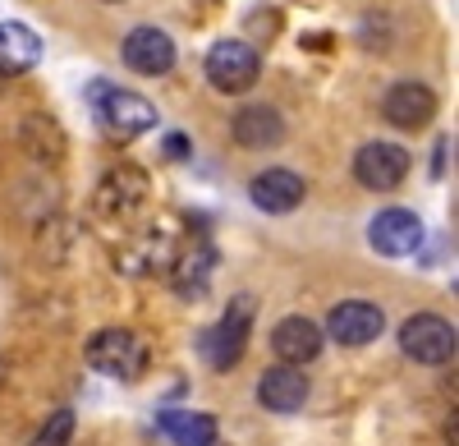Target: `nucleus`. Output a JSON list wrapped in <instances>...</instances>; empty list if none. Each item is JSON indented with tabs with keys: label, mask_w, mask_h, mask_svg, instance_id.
I'll list each match as a JSON object with an SVG mask.
<instances>
[{
	"label": "nucleus",
	"mask_w": 459,
	"mask_h": 446,
	"mask_svg": "<svg viewBox=\"0 0 459 446\" xmlns=\"http://www.w3.org/2000/svg\"><path fill=\"white\" fill-rule=\"evenodd\" d=\"M88 363L97 368V373H106V378L134 382V378H143V368H147V345L125 327H106V331H97V337L88 341Z\"/></svg>",
	"instance_id": "obj_1"
},
{
	"label": "nucleus",
	"mask_w": 459,
	"mask_h": 446,
	"mask_svg": "<svg viewBox=\"0 0 459 446\" xmlns=\"http://www.w3.org/2000/svg\"><path fill=\"white\" fill-rule=\"evenodd\" d=\"M248 327H253V300H235V304H230V313L198 337V350H203V359L216 368V373H225V368H235L244 359Z\"/></svg>",
	"instance_id": "obj_2"
},
{
	"label": "nucleus",
	"mask_w": 459,
	"mask_h": 446,
	"mask_svg": "<svg viewBox=\"0 0 459 446\" xmlns=\"http://www.w3.org/2000/svg\"><path fill=\"white\" fill-rule=\"evenodd\" d=\"M92 106H97L101 125L110 134H120V138H138V134H147L152 125H157V110H152L147 97L120 92V88H110V83H92Z\"/></svg>",
	"instance_id": "obj_3"
},
{
	"label": "nucleus",
	"mask_w": 459,
	"mask_h": 446,
	"mask_svg": "<svg viewBox=\"0 0 459 446\" xmlns=\"http://www.w3.org/2000/svg\"><path fill=\"white\" fill-rule=\"evenodd\" d=\"M257 74H262V60H257V51L248 42L225 37V42H216L207 51V79L221 92H248L257 83Z\"/></svg>",
	"instance_id": "obj_4"
},
{
	"label": "nucleus",
	"mask_w": 459,
	"mask_h": 446,
	"mask_svg": "<svg viewBox=\"0 0 459 446\" xmlns=\"http://www.w3.org/2000/svg\"><path fill=\"white\" fill-rule=\"evenodd\" d=\"M400 345L418 363H446V359H455V327L437 313H413L400 327Z\"/></svg>",
	"instance_id": "obj_5"
},
{
	"label": "nucleus",
	"mask_w": 459,
	"mask_h": 446,
	"mask_svg": "<svg viewBox=\"0 0 459 446\" xmlns=\"http://www.w3.org/2000/svg\"><path fill=\"white\" fill-rule=\"evenodd\" d=\"M354 175H359L363 189L391 194L395 184L409 175V153L400 143H368V147H359V157H354Z\"/></svg>",
	"instance_id": "obj_6"
},
{
	"label": "nucleus",
	"mask_w": 459,
	"mask_h": 446,
	"mask_svg": "<svg viewBox=\"0 0 459 446\" xmlns=\"http://www.w3.org/2000/svg\"><path fill=\"white\" fill-rule=\"evenodd\" d=\"M368 240H372L377 253H386V258H409L418 244H423V221H418L409 207H386L368 226Z\"/></svg>",
	"instance_id": "obj_7"
},
{
	"label": "nucleus",
	"mask_w": 459,
	"mask_h": 446,
	"mask_svg": "<svg viewBox=\"0 0 459 446\" xmlns=\"http://www.w3.org/2000/svg\"><path fill=\"white\" fill-rule=\"evenodd\" d=\"M381 327H386V318H381V309L368 304V300H344L326 318V331H331L335 345H368V341L381 337Z\"/></svg>",
	"instance_id": "obj_8"
},
{
	"label": "nucleus",
	"mask_w": 459,
	"mask_h": 446,
	"mask_svg": "<svg viewBox=\"0 0 459 446\" xmlns=\"http://www.w3.org/2000/svg\"><path fill=\"white\" fill-rule=\"evenodd\" d=\"M125 65L134 74H152V79H157V74H166L175 65V42H170L161 28L143 23V28H134L125 37Z\"/></svg>",
	"instance_id": "obj_9"
},
{
	"label": "nucleus",
	"mask_w": 459,
	"mask_h": 446,
	"mask_svg": "<svg viewBox=\"0 0 459 446\" xmlns=\"http://www.w3.org/2000/svg\"><path fill=\"white\" fill-rule=\"evenodd\" d=\"M381 116H386L395 129H423L437 116V97L423 83H395L386 97H381Z\"/></svg>",
	"instance_id": "obj_10"
},
{
	"label": "nucleus",
	"mask_w": 459,
	"mask_h": 446,
	"mask_svg": "<svg viewBox=\"0 0 459 446\" xmlns=\"http://www.w3.org/2000/svg\"><path fill=\"white\" fill-rule=\"evenodd\" d=\"M257 400L266 405V410H276V415L303 410V400H308V378H303V368H294V363L266 368L262 382H257Z\"/></svg>",
	"instance_id": "obj_11"
},
{
	"label": "nucleus",
	"mask_w": 459,
	"mask_h": 446,
	"mask_svg": "<svg viewBox=\"0 0 459 446\" xmlns=\"http://www.w3.org/2000/svg\"><path fill=\"white\" fill-rule=\"evenodd\" d=\"M272 350L285 359V363H308V359H317L322 354V327L313 322V318H285V322H276V331H272Z\"/></svg>",
	"instance_id": "obj_12"
},
{
	"label": "nucleus",
	"mask_w": 459,
	"mask_h": 446,
	"mask_svg": "<svg viewBox=\"0 0 459 446\" xmlns=\"http://www.w3.org/2000/svg\"><path fill=\"white\" fill-rule=\"evenodd\" d=\"M248 198L262 207V212H294L299 203H303V179L294 175V171H262L253 184H248Z\"/></svg>",
	"instance_id": "obj_13"
},
{
	"label": "nucleus",
	"mask_w": 459,
	"mask_h": 446,
	"mask_svg": "<svg viewBox=\"0 0 459 446\" xmlns=\"http://www.w3.org/2000/svg\"><path fill=\"white\" fill-rule=\"evenodd\" d=\"M42 60V37L28 23H0V74H23Z\"/></svg>",
	"instance_id": "obj_14"
},
{
	"label": "nucleus",
	"mask_w": 459,
	"mask_h": 446,
	"mask_svg": "<svg viewBox=\"0 0 459 446\" xmlns=\"http://www.w3.org/2000/svg\"><path fill=\"white\" fill-rule=\"evenodd\" d=\"M235 138L244 147H276L285 138V120L272 106H244L235 116Z\"/></svg>",
	"instance_id": "obj_15"
},
{
	"label": "nucleus",
	"mask_w": 459,
	"mask_h": 446,
	"mask_svg": "<svg viewBox=\"0 0 459 446\" xmlns=\"http://www.w3.org/2000/svg\"><path fill=\"white\" fill-rule=\"evenodd\" d=\"M101 212H129L138 198H147V179H143V171H134V166H125V171H110V179L101 184Z\"/></svg>",
	"instance_id": "obj_16"
},
{
	"label": "nucleus",
	"mask_w": 459,
	"mask_h": 446,
	"mask_svg": "<svg viewBox=\"0 0 459 446\" xmlns=\"http://www.w3.org/2000/svg\"><path fill=\"white\" fill-rule=\"evenodd\" d=\"M161 433H166L175 446H212V442H216V419H212V415H179V410H166V415H161Z\"/></svg>",
	"instance_id": "obj_17"
},
{
	"label": "nucleus",
	"mask_w": 459,
	"mask_h": 446,
	"mask_svg": "<svg viewBox=\"0 0 459 446\" xmlns=\"http://www.w3.org/2000/svg\"><path fill=\"white\" fill-rule=\"evenodd\" d=\"M69 433H74V415L60 410V415H51V424L42 428V437H37V442H42V446H65Z\"/></svg>",
	"instance_id": "obj_18"
},
{
	"label": "nucleus",
	"mask_w": 459,
	"mask_h": 446,
	"mask_svg": "<svg viewBox=\"0 0 459 446\" xmlns=\"http://www.w3.org/2000/svg\"><path fill=\"white\" fill-rule=\"evenodd\" d=\"M166 153H170V157H188V143H184V134H170V138H166Z\"/></svg>",
	"instance_id": "obj_19"
},
{
	"label": "nucleus",
	"mask_w": 459,
	"mask_h": 446,
	"mask_svg": "<svg viewBox=\"0 0 459 446\" xmlns=\"http://www.w3.org/2000/svg\"><path fill=\"white\" fill-rule=\"evenodd\" d=\"M0 83H5V74H0Z\"/></svg>",
	"instance_id": "obj_20"
}]
</instances>
